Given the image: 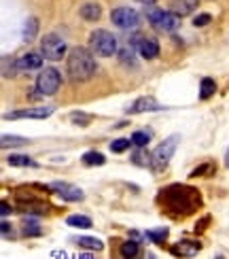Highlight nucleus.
<instances>
[{
	"label": "nucleus",
	"mask_w": 229,
	"mask_h": 259,
	"mask_svg": "<svg viewBox=\"0 0 229 259\" xmlns=\"http://www.w3.org/2000/svg\"><path fill=\"white\" fill-rule=\"evenodd\" d=\"M66 68H68V74L72 81H89L98 70V64H96V58L89 49L74 47L68 53Z\"/></svg>",
	"instance_id": "obj_1"
},
{
	"label": "nucleus",
	"mask_w": 229,
	"mask_h": 259,
	"mask_svg": "<svg viewBox=\"0 0 229 259\" xmlns=\"http://www.w3.org/2000/svg\"><path fill=\"white\" fill-rule=\"evenodd\" d=\"M178 143H180V136L178 134H172V136H168L166 140H163L161 145H157V149L153 151V155H151L153 170H163V168L168 166V161L172 159V155H174V151H176Z\"/></svg>",
	"instance_id": "obj_2"
},
{
	"label": "nucleus",
	"mask_w": 229,
	"mask_h": 259,
	"mask_svg": "<svg viewBox=\"0 0 229 259\" xmlns=\"http://www.w3.org/2000/svg\"><path fill=\"white\" fill-rule=\"evenodd\" d=\"M147 19L153 24V28L159 30V32H174L180 26L178 15L168 13V11L157 9V7H149L147 9Z\"/></svg>",
	"instance_id": "obj_3"
},
{
	"label": "nucleus",
	"mask_w": 229,
	"mask_h": 259,
	"mask_svg": "<svg viewBox=\"0 0 229 259\" xmlns=\"http://www.w3.org/2000/svg\"><path fill=\"white\" fill-rule=\"evenodd\" d=\"M89 42H91L94 53H98L102 58H111L117 53V38L108 30H94L89 36Z\"/></svg>",
	"instance_id": "obj_4"
},
{
	"label": "nucleus",
	"mask_w": 229,
	"mask_h": 259,
	"mask_svg": "<svg viewBox=\"0 0 229 259\" xmlns=\"http://www.w3.org/2000/svg\"><path fill=\"white\" fill-rule=\"evenodd\" d=\"M40 53H42V58L58 62L64 58V53H66V42L58 34H45L40 40Z\"/></svg>",
	"instance_id": "obj_5"
},
{
	"label": "nucleus",
	"mask_w": 229,
	"mask_h": 259,
	"mask_svg": "<svg viewBox=\"0 0 229 259\" xmlns=\"http://www.w3.org/2000/svg\"><path fill=\"white\" fill-rule=\"evenodd\" d=\"M62 85V77L56 68H45L36 79V92L40 96H53Z\"/></svg>",
	"instance_id": "obj_6"
},
{
	"label": "nucleus",
	"mask_w": 229,
	"mask_h": 259,
	"mask_svg": "<svg viewBox=\"0 0 229 259\" xmlns=\"http://www.w3.org/2000/svg\"><path fill=\"white\" fill-rule=\"evenodd\" d=\"M111 19L117 28H123V30H134L140 26V15L138 11L129 9V7H119L111 13Z\"/></svg>",
	"instance_id": "obj_7"
},
{
	"label": "nucleus",
	"mask_w": 229,
	"mask_h": 259,
	"mask_svg": "<svg viewBox=\"0 0 229 259\" xmlns=\"http://www.w3.org/2000/svg\"><path fill=\"white\" fill-rule=\"evenodd\" d=\"M53 113V106H40V109H24L15 113H7L5 119H45Z\"/></svg>",
	"instance_id": "obj_8"
},
{
	"label": "nucleus",
	"mask_w": 229,
	"mask_h": 259,
	"mask_svg": "<svg viewBox=\"0 0 229 259\" xmlns=\"http://www.w3.org/2000/svg\"><path fill=\"white\" fill-rule=\"evenodd\" d=\"M49 189L53 191H58L62 200H68V202H79L83 200V191L79 187H74V185H68V183H51Z\"/></svg>",
	"instance_id": "obj_9"
},
{
	"label": "nucleus",
	"mask_w": 229,
	"mask_h": 259,
	"mask_svg": "<svg viewBox=\"0 0 229 259\" xmlns=\"http://www.w3.org/2000/svg\"><path fill=\"white\" fill-rule=\"evenodd\" d=\"M163 106L155 100V98H151V96H145V98H138L132 106L127 109V113H153V111H161Z\"/></svg>",
	"instance_id": "obj_10"
},
{
	"label": "nucleus",
	"mask_w": 229,
	"mask_h": 259,
	"mask_svg": "<svg viewBox=\"0 0 229 259\" xmlns=\"http://www.w3.org/2000/svg\"><path fill=\"white\" fill-rule=\"evenodd\" d=\"M195 9H198V0H170V11L178 17L191 15Z\"/></svg>",
	"instance_id": "obj_11"
},
{
	"label": "nucleus",
	"mask_w": 229,
	"mask_h": 259,
	"mask_svg": "<svg viewBox=\"0 0 229 259\" xmlns=\"http://www.w3.org/2000/svg\"><path fill=\"white\" fill-rule=\"evenodd\" d=\"M17 62V68L19 70H36L42 66V58L38 53H24L21 58L15 60Z\"/></svg>",
	"instance_id": "obj_12"
},
{
	"label": "nucleus",
	"mask_w": 229,
	"mask_h": 259,
	"mask_svg": "<svg viewBox=\"0 0 229 259\" xmlns=\"http://www.w3.org/2000/svg\"><path fill=\"white\" fill-rule=\"evenodd\" d=\"M138 51H140V56H143V58L153 60V58L159 56V42L155 38H140Z\"/></svg>",
	"instance_id": "obj_13"
},
{
	"label": "nucleus",
	"mask_w": 229,
	"mask_h": 259,
	"mask_svg": "<svg viewBox=\"0 0 229 259\" xmlns=\"http://www.w3.org/2000/svg\"><path fill=\"white\" fill-rule=\"evenodd\" d=\"M7 161H9V166H17V168H36L38 164L32 157H28V155H9L7 157Z\"/></svg>",
	"instance_id": "obj_14"
},
{
	"label": "nucleus",
	"mask_w": 229,
	"mask_h": 259,
	"mask_svg": "<svg viewBox=\"0 0 229 259\" xmlns=\"http://www.w3.org/2000/svg\"><path fill=\"white\" fill-rule=\"evenodd\" d=\"M81 17L83 19H87V21H96V19H100V15H102V9L98 7V5H94V3H87V5H83L81 7Z\"/></svg>",
	"instance_id": "obj_15"
},
{
	"label": "nucleus",
	"mask_w": 229,
	"mask_h": 259,
	"mask_svg": "<svg viewBox=\"0 0 229 259\" xmlns=\"http://www.w3.org/2000/svg\"><path fill=\"white\" fill-rule=\"evenodd\" d=\"M30 140L26 138V136H9V134H5L3 138H0V147L3 149H9V147H24V145H28Z\"/></svg>",
	"instance_id": "obj_16"
},
{
	"label": "nucleus",
	"mask_w": 229,
	"mask_h": 259,
	"mask_svg": "<svg viewBox=\"0 0 229 259\" xmlns=\"http://www.w3.org/2000/svg\"><path fill=\"white\" fill-rule=\"evenodd\" d=\"M83 164L85 166H104L106 159L102 153H98V151H87V153H83Z\"/></svg>",
	"instance_id": "obj_17"
},
{
	"label": "nucleus",
	"mask_w": 229,
	"mask_h": 259,
	"mask_svg": "<svg viewBox=\"0 0 229 259\" xmlns=\"http://www.w3.org/2000/svg\"><path fill=\"white\" fill-rule=\"evenodd\" d=\"M200 242H189V240H185V242H178V246H174V253L176 255H193V253H198L200 251Z\"/></svg>",
	"instance_id": "obj_18"
},
{
	"label": "nucleus",
	"mask_w": 229,
	"mask_h": 259,
	"mask_svg": "<svg viewBox=\"0 0 229 259\" xmlns=\"http://www.w3.org/2000/svg\"><path fill=\"white\" fill-rule=\"evenodd\" d=\"M214 92H216V83H214V79L204 77V79H202V88H200V98H202V100H208Z\"/></svg>",
	"instance_id": "obj_19"
},
{
	"label": "nucleus",
	"mask_w": 229,
	"mask_h": 259,
	"mask_svg": "<svg viewBox=\"0 0 229 259\" xmlns=\"http://www.w3.org/2000/svg\"><path fill=\"white\" fill-rule=\"evenodd\" d=\"M66 223L72 225V228H81V230L91 228V219L85 217V214H70V217L66 219Z\"/></svg>",
	"instance_id": "obj_20"
},
{
	"label": "nucleus",
	"mask_w": 229,
	"mask_h": 259,
	"mask_svg": "<svg viewBox=\"0 0 229 259\" xmlns=\"http://www.w3.org/2000/svg\"><path fill=\"white\" fill-rule=\"evenodd\" d=\"M76 242H79V246H83V249H91V251H102L104 249V242L102 240L89 238V236H81Z\"/></svg>",
	"instance_id": "obj_21"
},
{
	"label": "nucleus",
	"mask_w": 229,
	"mask_h": 259,
	"mask_svg": "<svg viewBox=\"0 0 229 259\" xmlns=\"http://www.w3.org/2000/svg\"><path fill=\"white\" fill-rule=\"evenodd\" d=\"M36 32H38V21H36V17H30L26 21V26H24V40L30 42L32 38L36 36Z\"/></svg>",
	"instance_id": "obj_22"
},
{
	"label": "nucleus",
	"mask_w": 229,
	"mask_h": 259,
	"mask_svg": "<svg viewBox=\"0 0 229 259\" xmlns=\"http://www.w3.org/2000/svg\"><path fill=\"white\" fill-rule=\"evenodd\" d=\"M129 145H134L132 140H127V138H117L111 143V151L113 153H123L125 149H129Z\"/></svg>",
	"instance_id": "obj_23"
},
{
	"label": "nucleus",
	"mask_w": 229,
	"mask_h": 259,
	"mask_svg": "<svg viewBox=\"0 0 229 259\" xmlns=\"http://www.w3.org/2000/svg\"><path fill=\"white\" fill-rule=\"evenodd\" d=\"M147 238L153 242H163L168 238V228H159V230H151L147 232Z\"/></svg>",
	"instance_id": "obj_24"
},
{
	"label": "nucleus",
	"mask_w": 229,
	"mask_h": 259,
	"mask_svg": "<svg viewBox=\"0 0 229 259\" xmlns=\"http://www.w3.org/2000/svg\"><path fill=\"white\" fill-rule=\"evenodd\" d=\"M132 159H134V164H138V166H151V155L145 153L143 147H138V151L132 155Z\"/></svg>",
	"instance_id": "obj_25"
},
{
	"label": "nucleus",
	"mask_w": 229,
	"mask_h": 259,
	"mask_svg": "<svg viewBox=\"0 0 229 259\" xmlns=\"http://www.w3.org/2000/svg\"><path fill=\"white\" fill-rule=\"evenodd\" d=\"M121 255L123 257H136L138 255V242L134 240H127L121 244Z\"/></svg>",
	"instance_id": "obj_26"
},
{
	"label": "nucleus",
	"mask_w": 229,
	"mask_h": 259,
	"mask_svg": "<svg viewBox=\"0 0 229 259\" xmlns=\"http://www.w3.org/2000/svg\"><path fill=\"white\" fill-rule=\"evenodd\" d=\"M149 132H134L132 134V143L136 145V147H145L147 143H149Z\"/></svg>",
	"instance_id": "obj_27"
},
{
	"label": "nucleus",
	"mask_w": 229,
	"mask_h": 259,
	"mask_svg": "<svg viewBox=\"0 0 229 259\" xmlns=\"http://www.w3.org/2000/svg\"><path fill=\"white\" fill-rule=\"evenodd\" d=\"M42 230L38 228V223H32V221H26L24 225V236H40Z\"/></svg>",
	"instance_id": "obj_28"
},
{
	"label": "nucleus",
	"mask_w": 229,
	"mask_h": 259,
	"mask_svg": "<svg viewBox=\"0 0 229 259\" xmlns=\"http://www.w3.org/2000/svg\"><path fill=\"white\" fill-rule=\"evenodd\" d=\"M70 119L74 121V123H79V125H87L91 121V115H83V113H72L70 115Z\"/></svg>",
	"instance_id": "obj_29"
},
{
	"label": "nucleus",
	"mask_w": 229,
	"mask_h": 259,
	"mask_svg": "<svg viewBox=\"0 0 229 259\" xmlns=\"http://www.w3.org/2000/svg\"><path fill=\"white\" fill-rule=\"evenodd\" d=\"M210 15L208 13H202V15H198V17H195L193 19V26H198V28H202V26H206V24H210Z\"/></svg>",
	"instance_id": "obj_30"
},
{
	"label": "nucleus",
	"mask_w": 229,
	"mask_h": 259,
	"mask_svg": "<svg viewBox=\"0 0 229 259\" xmlns=\"http://www.w3.org/2000/svg\"><path fill=\"white\" fill-rule=\"evenodd\" d=\"M204 172H212V166L206 164V166H202V168H198V170H193L191 177H200V175H204Z\"/></svg>",
	"instance_id": "obj_31"
},
{
	"label": "nucleus",
	"mask_w": 229,
	"mask_h": 259,
	"mask_svg": "<svg viewBox=\"0 0 229 259\" xmlns=\"http://www.w3.org/2000/svg\"><path fill=\"white\" fill-rule=\"evenodd\" d=\"M0 232H3L5 238H9V232H11V225L7 221H3V225H0Z\"/></svg>",
	"instance_id": "obj_32"
},
{
	"label": "nucleus",
	"mask_w": 229,
	"mask_h": 259,
	"mask_svg": "<svg viewBox=\"0 0 229 259\" xmlns=\"http://www.w3.org/2000/svg\"><path fill=\"white\" fill-rule=\"evenodd\" d=\"M0 208H3V210H0V212H3V217H7V214L11 212V206H9L7 202H3V206H0Z\"/></svg>",
	"instance_id": "obj_33"
},
{
	"label": "nucleus",
	"mask_w": 229,
	"mask_h": 259,
	"mask_svg": "<svg viewBox=\"0 0 229 259\" xmlns=\"http://www.w3.org/2000/svg\"><path fill=\"white\" fill-rule=\"evenodd\" d=\"M136 3H140V5H145V7H151V5H155L157 0H136Z\"/></svg>",
	"instance_id": "obj_34"
},
{
	"label": "nucleus",
	"mask_w": 229,
	"mask_h": 259,
	"mask_svg": "<svg viewBox=\"0 0 229 259\" xmlns=\"http://www.w3.org/2000/svg\"><path fill=\"white\" fill-rule=\"evenodd\" d=\"M225 166L229 168V151H227V155H225Z\"/></svg>",
	"instance_id": "obj_35"
}]
</instances>
